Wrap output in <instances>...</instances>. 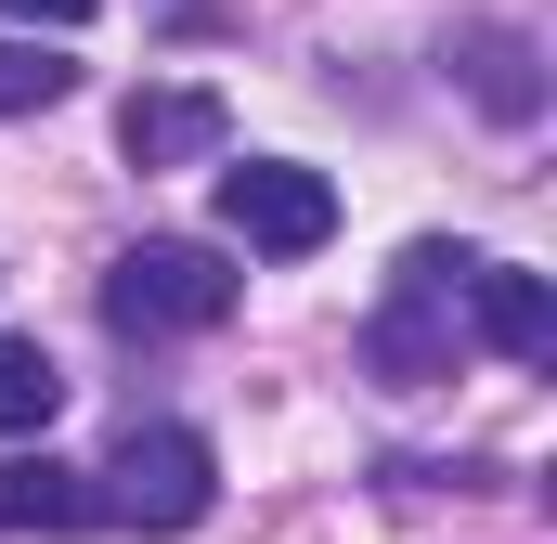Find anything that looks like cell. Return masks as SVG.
Segmentation results:
<instances>
[{"label":"cell","instance_id":"cell-1","mask_svg":"<svg viewBox=\"0 0 557 544\" xmlns=\"http://www.w3.org/2000/svg\"><path fill=\"white\" fill-rule=\"evenodd\" d=\"M104 324H117V337H208V324H234L221 247H195V234L117 247V260H104Z\"/></svg>","mask_w":557,"mask_h":544},{"label":"cell","instance_id":"cell-2","mask_svg":"<svg viewBox=\"0 0 557 544\" xmlns=\"http://www.w3.org/2000/svg\"><path fill=\"white\" fill-rule=\"evenodd\" d=\"M208 506H221V454L195 428H131L91 467V519H117V532H195Z\"/></svg>","mask_w":557,"mask_h":544},{"label":"cell","instance_id":"cell-3","mask_svg":"<svg viewBox=\"0 0 557 544\" xmlns=\"http://www.w3.org/2000/svg\"><path fill=\"white\" fill-rule=\"evenodd\" d=\"M221 234L260 247V260H311L337 234V182L298 169V156H247V169H221Z\"/></svg>","mask_w":557,"mask_h":544},{"label":"cell","instance_id":"cell-4","mask_svg":"<svg viewBox=\"0 0 557 544\" xmlns=\"http://www.w3.org/2000/svg\"><path fill=\"white\" fill-rule=\"evenodd\" d=\"M117 143H131V169H195V156L234 143V118H221L208 78H143L131 104H117Z\"/></svg>","mask_w":557,"mask_h":544},{"label":"cell","instance_id":"cell-5","mask_svg":"<svg viewBox=\"0 0 557 544\" xmlns=\"http://www.w3.org/2000/svg\"><path fill=\"white\" fill-rule=\"evenodd\" d=\"M467 311H480V337L506 350V363H557V285L519 260H467V285H454Z\"/></svg>","mask_w":557,"mask_h":544},{"label":"cell","instance_id":"cell-6","mask_svg":"<svg viewBox=\"0 0 557 544\" xmlns=\"http://www.w3.org/2000/svg\"><path fill=\"white\" fill-rule=\"evenodd\" d=\"M91 519V467H65V454H13L0 467V532H78Z\"/></svg>","mask_w":557,"mask_h":544},{"label":"cell","instance_id":"cell-7","mask_svg":"<svg viewBox=\"0 0 557 544\" xmlns=\"http://www.w3.org/2000/svg\"><path fill=\"white\" fill-rule=\"evenodd\" d=\"M52 415H65L52 350H39V337H0V441H26V428H52Z\"/></svg>","mask_w":557,"mask_h":544},{"label":"cell","instance_id":"cell-8","mask_svg":"<svg viewBox=\"0 0 557 544\" xmlns=\"http://www.w3.org/2000/svg\"><path fill=\"white\" fill-rule=\"evenodd\" d=\"M65 91H78V65H65V52L0 39V118H39V104H65Z\"/></svg>","mask_w":557,"mask_h":544},{"label":"cell","instance_id":"cell-9","mask_svg":"<svg viewBox=\"0 0 557 544\" xmlns=\"http://www.w3.org/2000/svg\"><path fill=\"white\" fill-rule=\"evenodd\" d=\"M467 91H480L493 118H532V104H545V78H532V39H480V65H467Z\"/></svg>","mask_w":557,"mask_h":544},{"label":"cell","instance_id":"cell-10","mask_svg":"<svg viewBox=\"0 0 557 544\" xmlns=\"http://www.w3.org/2000/svg\"><path fill=\"white\" fill-rule=\"evenodd\" d=\"M0 13H13V26H91L104 0H0Z\"/></svg>","mask_w":557,"mask_h":544}]
</instances>
